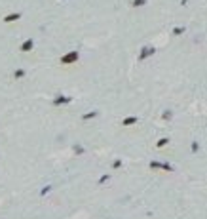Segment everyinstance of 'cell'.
<instances>
[{"label":"cell","instance_id":"obj_1","mask_svg":"<svg viewBox=\"0 0 207 219\" xmlns=\"http://www.w3.org/2000/svg\"><path fill=\"white\" fill-rule=\"evenodd\" d=\"M32 48H34V40L32 38H27L25 42L21 44V52H29V50H32Z\"/></svg>","mask_w":207,"mask_h":219},{"label":"cell","instance_id":"obj_2","mask_svg":"<svg viewBox=\"0 0 207 219\" xmlns=\"http://www.w3.org/2000/svg\"><path fill=\"white\" fill-rule=\"evenodd\" d=\"M19 17H21V14H19V11H14V14H10V15H6V17H4V23H11V21H17Z\"/></svg>","mask_w":207,"mask_h":219},{"label":"cell","instance_id":"obj_3","mask_svg":"<svg viewBox=\"0 0 207 219\" xmlns=\"http://www.w3.org/2000/svg\"><path fill=\"white\" fill-rule=\"evenodd\" d=\"M76 57H78V54H76V52H72V54H68V55H65V57H61V63H70V61H74Z\"/></svg>","mask_w":207,"mask_h":219},{"label":"cell","instance_id":"obj_4","mask_svg":"<svg viewBox=\"0 0 207 219\" xmlns=\"http://www.w3.org/2000/svg\"><path fill=\"white\" fill-rule=\"evenodd\" d=\"M70 97H63V95H57V99H53V105H61V103H68Z\"/></svg>","mask_w":207,"mask_h":219},{"label":"cell","instance_id":"obj_5","mask_svg":"<svg viewBox=\"0 0 207 219\" xmlns=\"http://www.w3.org/2000/svg\"><path fill=\"white\" fill-rule=\"evenodd\" d=\"M25 74H27V71H25V69H17V71L14 72V78H23Z\"/></svg>","mask_w":207,"mask_h":219}]
</instances>
